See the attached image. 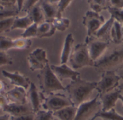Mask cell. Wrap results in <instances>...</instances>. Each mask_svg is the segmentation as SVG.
Wrapping results in <instances>:
<instances>
[{"label": "cell", "instance_id": "47", "mask_svg": "<svg viewBox=\"0 0 123 120\" xmlns=\"http://www.w3.org/2000/svg\"><path fill=\"white\" fill-rule=\"evenodd\" d=\"M119 99L122 101V104H123V94H121L120 96V98H119Z\"/></svg>", "mask_w": 123, "mask_h": 120}, {"label": "cell", "instance_id": "12", "mask_svg": "<svg viewBox=\"0 0 123 120\" xmlns=\"http://www.w3.org/2000/svg\"><path fill=\"white\" fill-rule=\"evenodd\" d=\"M122 91L118 88L107 93L99 94V100L102 104V111L107 112L115 109L117 101L119 100Z\"/></svg>", "mask_w": 123, "mask_h": 120}, {"label": "cell", "instance_id": "11", "mask_svg": "<svg viewBox=\"0 0 123 120\" xmlns=\"http://www.w3.org/2000/svg\"><path fill=\"white\" fill-rule=\"evenodd\" d=\"M50 68L58 78V79L62 83L65 80H71V81L76 80L79 78L80 74L76 70H73L71 67H68L66 64L61 65H50Z\"/></svg>", "mask_w": 123, "mask_h": 120}, {"label": "cell", "instance_id": "17", "mask_svg": "<svg viewBox=\"0 0 123 120\" xmlns=\"http://www.w3.org/2000/svg\"><path fill=\"white\" fill-rule=\"evenodd\" d=\"M40 5L43 12L45 22H52L58 14L57 1H39Z\"/></svg>", "mask_w": 123, "mask_h": 120}, {"label": "cell", "instance_id": "21", "mask_svg": "<svg viewBox=\"0 0 123 120\" xmlns=\"http://www.w3.org/2000/svg\"><path fill=\"white\" fill-rule=\"evenodd\" d=\"M77 112V107L74 106H68L53 113L54 117L60 120H74Z\"/></svg>", "mask_w": 123, "mask_h": 120}, {"label": "cell", "instance_id": "1", "mask_svg": "<svg viewBox=\"0 0 123 120\" xmlns=\"http://www.w3.org/2000/svg\"><path fill=\"white\" fill-rule=\"evenodd\" d=\"M97 85V82L86 81L79 77L76 80L71 81L69 85L66 87V91L73 105L78 107L81 104L91 100V96L96 90Z\"/></svg>", "mask_w": 123, "mask_h": 120}, {"label": "cell", "instance_id": "30", "mask_svg": "<svg viewBox=\"0 0 123 120\" xmlns=\"http://www.w3.org/2000/svg\"><path fill=\"white\" fill-rule=\"evenodd\" d=\"M108 12L110 14V16L112 17L115 21L123 24V9H117L110 7L107 9Z\"/></svg>", "mask_w": 123, "mask_h": 120}, {"label": "cell", "instance_id": "48", "mask_svg": "<svg viewBox=\"0 0 123 120\" xmlns=\"http://www.w3.org/2000/svg\"><path fill=\"white\" fill-rule=\"evenodd\" d=\"M4 9V7H2V6L0 4V10H1V9Z\"/></svg>", "mask_w": 123, "mask_h": 120}, {"label": "cell", "instance_id": "25", "mask_svg": "<svg viewBox=\"0 0 123 120\" xmlns=\"http://www.w3.org/2000/svg\"><path fill=\"white\" fill-rule=\"evenodd\" d=\"M87 2L92 11L98 14L110 7V1L108 0H89Z\"/></svg>", "mask_w": 123, "mask_h": 120}, {"label": "cell", "instance_id": "6", "mask_svg": "<svg viewBox=\"0 0 123 120\" xmlns=\"http://www.w3.org/2000/svg\"><path fill=\"white\" fill-rule=\"evenodd\" d=\"M48 96V97H45L42 104V107L44 110L54 113L66 107L74 106L68 96L63 94L51 93Z\"/></svg>", "mask_w": 123, "mask_h": 120}, {"label": "cell", "instance_id": "16", "mask_svg": "<svg viewBox=\"0 0 123 120\" xmlns=\"http://www.w3.org/2000/svg\"><path fill=\"white\" fill-rule=\"evenodd\" d=\"M2 111L10 115V117H21L34 113L30 104L28 103L26 104H9L2 109Z\"/></svg>", "mask_w": 123, "mask_h": 120}, {"label": "cell", "instance_id": "24", "mask_svg": "<svg viewBox=\"0 0 123 120\" xmlns=\"http://www.w3.org/2000/svg\"><path fill=\"white\" fill-rule=\"evenodd\" d=\"M28 14L30 15L34 23L40 25V24L45 22V16H44L43 12L42 10V8L40 5L39 1L32 8V9L30 11V12Z\"/></svg>", "mask_w": 123, "mask_h": 120}, {"label": "cell", "instance_id": "22", "mask_svg": "<svg viewBox=\"0 0 123 120\" xmlns=\"http://www.w3.org/2000/svg\"><path fill=\"white\" fill-rule=\"evenodd\" d=\"M34 22L29 14H27L26 16L23 17H15L14 20L13 22V25L11 28V30H15V29H27L28 27H30L31 25H32Z\"/></svg>", "mask_w": 123, "mask_h": 120}, {"label": "cell", "instance_id": "50", "mask_svg": "<svg viewBox=\"0 0 123 120\" xmlns=\"http://www.w3.org/2000/svg\"><path fill=\"white\" fill-rule=\"evenodd\" d=\"M122 43H123V40H122Z\"/></svg>", "mask_w": 123, "mask_h": 120}, {"label": "cell", "instance_id": "28", "mask_svg": "<svg viewBox=\"0 0 123 120\" xmlns=\"http://www.w3.org/2000/svg\"><path fill=\"white\" fill-rule=\"evenodd\" d=\"M53 25L55 26V29L57 30H59L61 32H63L66 30H67L70 26V20L68 18L65 17H60V18H55L53 22Z\"/></svg>", "mask_w": 123, "mask_h": 120}, {"label": "cell", "instance_id": "19", "mask_svg": "<svg viewBox=\"0 0 123 120\" xmlns=\"http://www.w3.org/2000/svg\"><path fill=\"white\" fill-rule=\"evenodd\" d=\"M115 21V19L110 16V17L105 22V23L97 31V33L95 35V37L100 40L111 43L110 33H111V30H112V28Z\"/></svg>", "mask_w": 123, "mask_h": 120}, {"label": "cell", "instance_id": "27", "mask_svg": "<svg viewBox=\"0 0 123 120\" xmlns=\"http://www.w3.org/2000/svg\"><path fill=\"white\" fill-rule=\"evenodd\" d=\"M11 49H15L14 39L9 37L0 35V51H6Z\"/></svg>", "mask_w": 123, "mask_h": 120}, {"label": "cell", "instance_id": "14", "mask_svg": "<svg viewBox=\"0 0 123 120\" xmlns=\"http://www.w3.org/2000/svg\"><path fill=\"white\" fill-rule=\"evenodd\" d=\"M1 74L4 78H7L10 81L11 84L14 85V87H21L25 90H27L30 87L31 83L30 79L18 71L9 72L6 70H2Z\"/></svg>", "mask_w": 123, "mask_h": 120}, {"label": "cell", "instance_id": "29", "mask_svg": "<svg viewBox=\"0 0 123 120\" xmlns=\"http://www.w3.org/2000/svg\"><path fill=\"white\" fill-rule=\"evenodd\" d=\"M19 14V11L17 8V6L12 7H4V9L0 10V20L9 18L14 17Z\"/></svg>", "mask_w": 123, "mask_h": 120}, {"label": "cell", "instance_id": "3", "mask_svg": "<svg viewBox=\"0 0 123 120\" xmlns=\"http://www.w3.org/2000/svg\"><path fill=\"white\" fill-rule=\"evenodd\" d=\"M37 78L41 92L44 95H49L58 91L66 90V88L51 70L49 64L40 71Z\"/></svg>", "mask_w": 123, "mask_h": 120}, {"label": "cell", "instance_id": "26", "mask_svg": "<svg viewBox=\"0 0 123 120\" xmlns=\"http://www.w3.org/2000/svg\"><path fill=\"white\" fill-rule=\"evenodd\" d=\"M97 118L100 117L103 120H123V116L117 113L115 109H112L107 112L100 111L96 114Z\"/></svg>", "mask_w": 123, "mask_h": 120}, {"label": "cell", "instance_id": "13", "mask_svg": "<svg viewBox=\"0 0 123 120\" xmlns=\"http://www.w3.org/2000/svg\"><path fill=\"white\" fill-rule=\"evenodd\" d=\"M45 97V95L41 91L39 92L36 85L31 82L27 91V99L34 113H36L40 110V109L42 106Z\"/></svg>", "mask_w": 123, "mask_h": 120}, {"label": "cell", "instance_id": "46", "mask_svg": "<svg viewBox=\"0 0 123 120\" xmlns=\"http://www.w3.org/2000/svg\"><path fill=\"white\" fill-rule=\"evenodd\" d=\"M118 88L123 92V81L122 82V83H120V85H119V86H118Z\"/></svg>", "mask_w": 123, "mask_h": 120}, {"label": "cell", "instance_id": "5", "mask_svg": "<svg viewBox=\"0 0 123 120\" xmlns=\"http://www.w3.org/2000/svg\"><path fill=\"white\" fill-rule=\"evenodd\" d=\"M102 104L99 95L95 98L81 104L77 107V112L74 120H91L96 114L102 111Z\"/></svg>", "mask_w": 123, "mask_h": 120}, {"label": "cell", "instance_id": "49", "mask_svg": "<svg viewBox=\"0 0 123 120\" xmlns=\"http://www.w3.org/2000/svg\"><path fill=\"white\" fill-rule=\"evenodd\" d=\"M96 119H97V117L95 116V117H94V118H93L92 120H96Z\"/></svg>", "mask_w": 123, "mask_h": 120}, {"label": "cell", "instance_id": "36", "mask_svg": "<svg viewBox=\"0 0 123 120\" xmlns=\"http://www.w3.org/2000/svg\"><path fill=\"white\" fill-rule=\"evenodd\" d=\"M13 59L5 51H0V66L12 64Z\"/></svg>", "mask_w": 123, "mask_h": 120}, {"label": "cell", "instance_id": "51", "mask_svg": "<svg viewBox=\"0 0 123 120\" xmlns=\"http://www.w3.org/2000/svg\"></svg>", "mask_w": 123, "mask_h": 120}, {"label": "cell", "instance_id": "2", "mask_svg": "<svg viewBox=\"0 0 123 120\" xmlns=\"http://www.w3.org/2000/svg\"><path fill=\"white\" fill-rule=\"evenodd\" d=\"M123 66V43L110 44L103 55L94 62V67L99 72L116 70Z\"/></svg>", "mask_w": 123, "mask_h": 120}, {"label": "cell", "instance_id": "44", "mask_svg": "<svg viewBox=\"0 0 123 120\" xmlns=\"http://www.w3.org/2000/svg\"><path fill=\"white\" fill-rule=\"evenodd\" d=\"M6 89V85L5 83L0 80V93H4V91Z\"/></svg>", "mask_w": 123, "mask_h": 120}, {"label": "cell", "instance_id": "34", "mask_svg": "<svg viewBox=\"0 0 123 120\" xmlns=\"http://www.w3.org/2000/svg\"><path fill=\"white\" fill-rule=\"evenodd\" d=\"M36 120H54L53 113L46 110H39L35 113Z\"/></svg>", "mask_w": 123, "mask_h": 120}, {"label": "cell", "instance_id": "31", "mask_svg": "<svg viewBox=\"0 0 123 120\" xmlns=\"http://www.w3.org/2000/svg\"><path fill=\"white\" fill-rule=\"evenodd\" d=\"M15 49H29L32 45V41L30 38H19L14 39Z\"/></svg>", "mask_w": 123, "mask_h": 120}, {"label": "cell", "instance_id": "39", "mask_svg": "<svg viewBox=\"0 0 123 120\" xmlns=\"http://www.w3.org/2000/svg\"><path fill=\"white\" fill-rule=\"evenodd\" d=\"M110 7L117 8V9H123V0H110Z\"/></svg>", "mask_w": 123, "mask_h": 120}, {"label": "cell", "instance_id": "8", "mask_svg": "<svg viewBox=\"0 0 123 120\" xmlns=\"http://www.w3.org/2000/svg\"><path fill=\"white\" fill-rule=\"evenodd\" d=\"M105 17L94 12L88 11L83 17V25L86 27L87 31L86 37L95 36L97 31L105 23Z\"/></svg>", "mask_w": 123, "mask_h": 120}, {"label": "cell", "instance_id": "41", "mask_svg": "<svg viewBox=\"0 0 123 120\" xmlns=\"http://www.w3.org/2000/svg\"><path fill=\"white\" fill-rule=\"evenodd\" d=\"M9 103L5 96V93H0V109H3L6 105H8Z\"/></svg>", "mask_w": 123, "mask_h": 120}, {"label": "cell", "instance_id": "40", "mask_svg": "<svg viewBox=\"0 0 123 120\" xmlns=\"http://www.w3.org/2000/svg\"><path fill=\"white\" fill-rule=\"evenodd\" d=\"M15 0H0V4L4 7H12L16 6Z\"/></svg>", "mask_w": 123, "mask_h": 120}, {"label": "cell", "instance_id": "7", "mask_svg": "<svg viewBox=\"0 0 123 120\" xmlns=\"http://www.w3.org/2000/svg\"><path fill=\"white\" fill-rule=\"evenodd\" d=\"M120 78L116 74L115 70H108L103 72L101 79L97 82L96 90L99 94L107 93L118 88L120 83Z\"/></svg>", "mask_w": 123, "mask_h": 120}, {"label": "cell", "instance_id": "15", "mask_svg": "<svg viewBox=\"0 0 123 120\" xmlns=\"http://www.w3.org/2000/svg\"><path fill=\"white\" fill-rule=\"evenodd\" d=\"M5 96L9 104H27V92L23 88L15 86L12 89L5 92Z\"/></svg>", "mask_w": 123, "mask_h": 120}, {"label": "cell", "instance_id": "52", "mask_svg": "<svg viewBox=\"0 0 123 120\" xmlns=\"http://www.w3.org/2000/svg\"><path fill=\"white\" fill-rule=\"evenodd\" d=\"M54 120H57V119H54Z\"/></svg>", "mask_w": 123, "mask_h": 120}, {"label": "cell", "instance_id": "10", "mask_svg": "<svg viewBox=\"0 0 123 120\" xmlns=\"http://www.w3.org/2000/svg\"><path fill=\"white\" fill-rule=\"evenodd\" d=\"M27 59L29 63L30 70L32 72L36 70L40 71L49 64L47 58V53L41 48H37L30 53Z\"/></svg>", "mask_w": 123, "mask_h": 120}, {"label": "cell", "instance_id": "38", "mask_svg": "<svg viewBox=\"0 0 123 120\" xmlns=\"http://www.w3.org/2000/svg\"><path fill=\"white\" fill-rule=\"evenodd\" d=\"M9 120H36V116L35 113H32L21 117H10Z\"/></svg>", "mask_w": 123, "mask_h": 120}, {"label": "cell", "instance_id": "42", "mask_svg": "<svg viewBox=\"0 0 123 120\" xmlns=\"http://www.w3.org/2000/svg\"><path fill=\"white\" fill-rule=\"evenodd\" d=\"M23 4H24V0H17V1L16 6H17V8L19 12L20 11H22V7H23Z\"/></svg>", "mask_w": 123, "mask_h": 120}, {"label": "cell", "instance_id": "9", "mask_svg": "<svg viewBox=\"0 0 123 120\" xmlns=\"http://www.w3.org/2000/svg\"><path fill=\"white\" fill-rule=\"evenodd\" d=\"M85 43L91 59L95 62L103 55L111 43L100 40L95 36H92L86 37Z\"/></svg>", "mask_w": 123, "mask_h": 120}, {"label": "cell", "instance_id": "43", "mask_svg": "<svg viewBox=\"0 0 123 120\" xmlns=\"http://www.w3.org/2000/svg\"><path fill=\"white\" fill-rule=\"evenodd\" d=\"M115 71L116 74L120 77V78L123 80V66H122L121 67H120L118 69H117Z\"/></svg>", "mask_w": 123, "mask_h": 120}, {"label": "cell", "instance_id": "37", "mask_svg": "<svg viewBox=\"0 0 123 120\" xmlns=\"http://www.w3.org/2000/svg\"><path fill=\"white\" fill-rule=\"evenodd\" d=\"M39 1L37 0H29V1H24V4H23V7L22 11L27 12V14H28L30 12V11L32 9V8Z\"/></svg>", "mask_w": 123, "mask_h": 120}, {"label": "cell", "instance_id": "20", "mask_svg": "<svg viewBox=\"0 0 123 120\" xmlns=\"http://www.w3.org/2000/svg\"><path fill=\"white\" fill-rule=\"evenodd\" d=\"M56 29L53 25V22H44L37 27V37L42 38H49L54 35Z\"/></svg>", "mask_w": 123, "mask_h": 120}, {"label": "cell", "instance_id": "35", "mask_svg": "<svg viewBox=\"0 0 123 120\" xmlns=\"http://www.w3.org/2000/svg\"><path fill=\"white\" fill-rule=\"evenodd\" d=\"M72 1L71 0H61L58 1V14L56 18L62 17V14L65 9L71 4Z\"/></svg>", "mask_w": 123, "mask_h": 120}, {"label": "cell", "instance_id": "32", "mask_svg": "<svg viewBox=\"0 0 123 120\" xmlns=\"http://www.w3.org/2000/svg\"><path fill=\"white\" fill-rule=\"evenodd\" d=\"M37 27L38 25L36 23H33L30 27H28L27 29L25 30V31L21 34V37L24 38H29L31 37H37Z\"/></svg>", "mask_w": 123, "mask_h": 120}, {"label": "cell", "instance_id": "33", "mask_svg": "<svg viewBox=\"0 0 123 120\" xmlns=\"http://www.w3.org/2000/svg\"><path fill=\"white\" fill-rule=\"evenodd\" d=\"M14 17H9L0 20V33L11 30V28L13 25Z\"/></svg>", "mask_w": 123, "mask_h": 120}, {"label": "cell", "instance_id": "18", "mask_svg": "<svg viewBox=\"0 0 123 120\" xmlns=\"http://www.w3.org/2000/svg\"><path fill=\"white\" fill-rule=\"evenodd\" d=\"M74 43V38L72 33H68L64 41L63 46L61 54V64H65L69 60L70 56L73 51V45Z\"/></svg>", "mask_w": 123, "mask_h": 120}, {"label": "cell", "instance_id": "23", "mask_svg": "<svg viewBox=\"0 0 123 120\" xmlns=\"http://www.w3.org/2000/svg\"><path fill=\"white\" fill-rule=\"evenodd\" d=\"M123 25L120 22L115 21L111 33H110V41L112 43L115 44H120L122 43L123 40Z\"/></svg>", "mask_w": 123, "mask_h": 120}, {"label": "cell", "instance_id": "45", "mask_svg": "<svg viewBox=\"0 0 123 120\" xmlns=\"http://www.w3.org/2000/svg\"><path fill=\"white\" fill-rule=\"evenodd\" d=\"M10 120V115L8 114H4L3 115L0 116V120Z\"/></svg>", "mask_w": 123, "mask_h": 120}, {"label": "cell", "instance_id": "4", "mask_svg": "<svg viewBox=\"0 0 123 120\" xmlns=\"http://www.w3.org/2000/svg\"><path fill=\"white\" fill-rule=\"evenodd\" d=\"M71 68L77 70L85 67H94V62L91 59L86 44L79 43L74 49L69 58Z\"/></svg>", "mask_w": 123, "mask_h": 120}]
</instances>
